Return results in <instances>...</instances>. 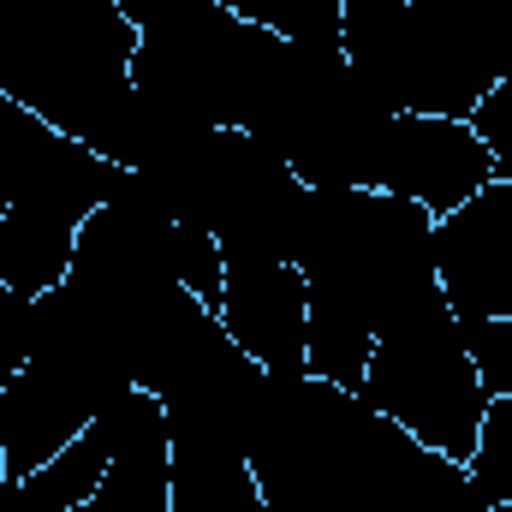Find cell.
I'll return each mask as SVG.
<instances>
[{
    "label": "cell",
    "instance_id": "cell-8",
    "mask_svg": "<svg viewBox=\"0 0 512 512\" xmlns=\"http://www.w3.org/2000/svg\"><path fill=\"white\" fill-rule=\"evenodd\" d=\"M131 370L102 352H30L12 387L0 393V465L6 477L42 471L60 447H72L120 393Z\"/></svg>",
    "mask_w": 512,
    "mask_h": 512
},
{
    "label": "cell",
    "instance_id": "cell-21",
    "mask_svg": "<svg viewBox=\"0 0 512 512\" xmlns=\"http://www.w3.org/2000/svg\"><path fill=\"white\" fill-rule=\"evenodd\" d=\"M179 286L197 298V304H209V310H221V286H227V256L215 245V233L209 227H179Z\"/></svg>",
    "mask_w": 512,
    "mask_h": 512
},
{
    "label": "cell",
    "instance_id": "cell-1",
    "mask_svg": "<svg viewBox=\"0 0 512 512\" xmlns=\"http://www.w3.org/2000/svg\"><path fill=\"white\" fill-rule=\"evenodd\" d=\"M131 30L120 0H0V90L60 137L114 155L131 108Z\"/></svg>",
    "mask_w": 512,
    "mask_h": 512
},
{
    "label": "cell",
    "instance_id": "cell-11",
    "mask_svg": "<svg viewBox=\"0 0 512 512\" xmlns=\"http://www.w3.org/2000/svg\"><path fill=\"white\" fill-rule=\"evenodd\" d=\"M435 280L459 322L512 316V179H489L435 221Z\"/></svg>",
    "mask_w": 512,
    "mask_h": 512
},
{
    "label": "cell",
    "instance_id": "cell-3",
    "mask_svg": "<svg viewBox=\"0 0 512 512\" xmlns=\"http://www.w3.org/2000/svg\"><path fill=\"white\" fill-rule=\"evenodd\" d=\"M387 108L376 84L346 60L340 42H280L245 126L268 155L316 191H376V155L387 137Z\"/></svg>",
    "mask_w": 512,
    "mask_h": 512
},
{
    "label": "cell",
    "instance_id": "cell-10",
    "mask_svg": "<svg viewBox=\"0 0 512 512\" xmlns=\"http://www.w3.org/2000/svg\"><path fill=\"white\" fill-rule=\"evenodd\" d=\"M298 203H304V185L280 155H268L239 126L215 131L191 227H209L227 262H292Z\"/></svg>",
    "mask_w": 512,
    "mask_h": 512
},
{
    "label": "cell",
    "instance_id": "cell-13",
    "mask_svg": "<svg viewBox=\"0 0 512 512\" xmlns=\"http://www.w3.org/2000/svg\"><path fill=\"white\" fill-rule=\"evenodd\" d=\"M221 328L268 376H310V280L292 262H227Z\"/></svg>",
    "mask_w": 512,
    "mask_h": 512
},
{
    "label": "cell",
    "instance_id": "cell-16",
    "mask_svg": "<svg viewBox=\"0 0 512 512\" xmlns=\"http://www.w3.org/2000/svg\"><path fill=\"white\" fill-rule=\"evenodd\" d=\"M167 501L173 512H262L251 453L221 435L167 429Z\"/></svg>",
    "mask_w": 512,
    "mask_h": 512
},
{
    "label": "cell",
    "instance_id": "cell-7",
    "mask_svg": "<svg viewBox=\"0 0 512 512\" xmlns=\"http://www.w3.org/2000/svg\"><path fill=\"white\" fill-rule=\"evenodd\" d=\"M340 48L393 114L471 120V108L495 90V78L459 60L417 0H340Z\"/></svg>",
    "mask_w": 512,
    "mask_h": 512
},
{
    "label": "cell",
    "instance_id": "cell-20",
    "mask_svg": "<svg viewBox=\"0 0 512 512\" xmlns=\"http://www.w3.org/2000/svg\"><path fill=\"white\" fill-rule=\"evenodd\" d=\"M215 6L274 30L280 42H316V48L340 42V0H215Z\"/></svg>",
    "mask_w": 512,
    "mask_h": 512
},
{
    "label": "cell",
    "instance_id": "cell-2",
    "mask_svg": "<svg viewBox=\"0 0 512 512\" xmlns=\"http://www.w3.org/2000/svg\"><path fill=\"white\" fill-rule=\"evenodd\" d=\"M435 215L393 191H316L304 185L292 268L310 280V298H334L382 334L435 280Z\"/></svg>",
    "mask_w": 512,
    "mask_h": 512
},
{
    "label": "cell",
    "instance_id": "cell-24",
    "mask_svg": "<svg viewBox=\"0 0 512 512\" xmlns=\"http://www.w3.org/2000/svg\"><path fill=\"white\" fill-rule=\"evenodd\" d=\"M24 358H30V298L0 280V393L24 370Z\"/></svg>",
    "mask_w": 512,
    "mask_h": 512
},
{
    "label": "cell",
    "instance_id": "cell-17",
    "mask_svg": "<svg viewBox=\"0 0 512 512\" xmlns=\"http://www.w3.org/2000/svg\"><path fill=\"white\" fill-rule=\"evenodd\" d=\"M417 6L459 48V60H471L495 84L512 72V0H417Z\"/></svg>",
    "mask_w": 512,
    "mask_h": 512
},
{
    "label": "cell",
    "instance_id": "cell-5",
    "mask_svg": "<svg viewBox=\"0 0 512 512\" xmlns=\"http://www.w3.org/2000/svg\"><path fill=\"white\" fill-rule=\"evenodd\" d=\"M358 393L382 417H393L405 435H417L423 447H435L459 465L471 459L483 411H489V387L465 352L459 316L447 310L441 286L376 334V352H370Z\"/></svg>",
    "mask_w": 512,
    "mask_h": 512
},
{
    "label": "cell",
    "instance_id": "cell-4",
    "mask_svg": "<svg viewBox=\"0 0 512 512\" xmlns=\"http://www.w3.org/2000/svg\"><path fill=\"white\" fill-rule=\"evenodd\" d=\"M137 30L131 90L155 108L245 126L268 66L280 60V36L233 18L215 0H120Z\"/></svg>",
    "mask_w": 512,
    "mask_h": 512
},
{
    "label": "cell",
    "instance_id": "cell-25",
    "mask_svg": "<svg viewBox=\"0 0 512 512\" xmlns=\"http://www.w3.org/2000/svg\"><path fill=\"white\" fill-rule=\"evenodd\" d=\"M42 120L30 114V108H18L6 90H0V215H6V185H12V167H18V155L42 137Z\"/></svg>",
    "mask_w": 512,
    "mask_h": 512
},
{
    "label": "cell",
    "instance_id": "cell-14",
    "mask_svg": "<svg viewBox=\"0 0 512 512\" xmlns=\"http://www.w3.org/2000/svg\"><path fill=\"white\" fill-rule=\"evenodd\" d=\"M114 435V459L102 489L84 501L90 512H173L167 501V411L155 393L131 387L102 411Z\"/></svg>",
    "mask_w": 512,
    "mask_h": 512
},
{
    "label": "cell",
    "instance_id": "cell-26",
    "mask_svg": "<svg viewBox=\"0 0 512 512\" xmlns=\"http://www.w3.org/2000/svg\"><path fill=\"white\" fill-rule=\"evenodd\" d=\"M72 512H90V507H72Z\"/></svg>",
    "mask_w": 512,
    "mask_h": 512
},
{
    "label": "cell",
    "instance_id": "cell-18",
    "mask_svg": "<svg viewBox=\"0 0 512 512\" xmlns=\"http://www.w3.org/2000/svg\"><path fill=\"white\" fill-rule=\"evenodd\" d=\"M108 459H114V435H108V423L96 417L72 447H60L42 471H30V483H36V495H42L54 512H72V507H84V501L102 489Z\"/></svg>",
    "mask_w": 512,
    "mask_h": 512
},
{
    "label": "cell",
    "instance_id": "cell-23",
    "mask_svg": "<svg viewBox=\"0 0 512 512\" xmlns=\"http://www.w3.org/2000/svg\"><path fill=\"white\" fill-rule=\"evenodd\" d=\"M471 131L495 161V179H512V78H501L477 108H471Z\"/></svg>",
    "mask_w": 512,
    "mask_h": 512
},
{
    "label": "cell",
    "instance_id": "cell-15",
    "mask_svg": "<svg viewBox=\"0 0 512 512\" xmlns=\"http://www.w3.org/2000/svg\"><path fill=\"white\" fill-rule=\"evenodd\" d=\"M370 512H477L471 471L382 417L376 459H370Z\"/></svg>",
    "mask_w": 512,
    "mask_h": 512
},
{
    "label": "cell",
    "instance_id": "cell-9",
    "mask_svg": "<svg viewBox=\"0 0 512 512\" xmlns=\"http://www.w3.org/2000/svg\"><path fill=\"white\" fill-rule=\"evenodd\" d=\"M179 221L137 185V173H120V185L108 191V203L78 227L72 245V280H84L90 292H102L120 322H126V346L137 334V316L179 286Z\"/></svg>",
    "mask_w": 512,
    "mask_h": 512
},
{
    "label": "cell",
    "instance_id": "cell-19",
    "mask_svg": "<svg viewBox=\"0 0 512 512\" xmlns=\"http://www.w3.org/2000/svg\"><path fill=\"white\" fill-rule=\"evenodd\" d=\"M465 471H471V501L477 507L512 501V393H489V411H483V429H477V447H471Z\"/></svg>",
    "mask_w": 512,
    "mask_h": 512
},
{
    "label": "cell",
    "instance_id": "cell-6",
    "mask_svg": "<svg viewBox=\"0 0 512 512\" xmlns=\"http://www.w3.org/2000/svg\"><path fill=\"white\" fill-rule=\"evenodd\" d=\"M126 167L96 155L78 137H60L48 126L12 167L6 215H0V280L24 298L66 280L78 227L108 203Z\"/></svg>",
    "mask_w": 512,
    "mask_h": 512
},
{
    "label": "cell",
    "instance_id": "cell-22",
    "mask_svg": "<svg viewBox=\"0 0 512 512\" xmlns=\"http://www.w3.org/2000/svg\"><path fill=\"white\" fill-rule=\"evenodd\" d=\"M459 334H465V352H471L483 387H489V393H512V316L459 322Z\"/></svg>",
    "mask_w": 512,
    "mask_h": 512
},
{
    "label": "cell",
    "instance_id": "cell-12",
    "mask_svg": "<svg viewBox=\"0 0 512 512\" xmlns=\"http://www.w3.org/2000/svg\"><path fill=\"white\" fill-rule=\"evenodd\" d=\"M495 179L489 149L477 143L471 120H435V114H393L376 155V191H393L435 221L459 203H471Z\"/></svg>",
    "mask_w": 512,
    "mask_h": 512
}]
</instances>
